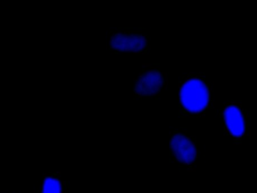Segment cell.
Instances as JSON below:
<instances>
[{
    "mask_svg": "<svg viewBox=\"0 0 257 193\" xmlns=\"http://www.w3.org/2000/svg\"><path fill=\"white\" fill-rule=\"evenodd\" d=\"M214 108L213 86L205 73H190L180 83L179 111L185 117H204Z\"/></svg>",
    "mask_w": 257,
    "mask_h": 193,
    "instance_id": "1",
    "label": "cell"
},
{
    "mask_svg": "<svg viewBox=\"0 0 257 193\" xmlns=\"http://www.w3.org/2000/svg\"><path fill=\"white\" fill-rule=\"evenodd\" d=\"M223 132L235 144H241L250 135V112L241 101L224 102L219 111Z\"/></svg>",
    "mask_w": 257,
    "mask_h": 193,
    "instance_id": "2",
    "label": "cell"
},
{
    "mask_svg": "<svg viewBox=\"0 0 257 193\" xmlns=\"http://www.w3.org/2000/svg\"><path fill=\"white\" fill-rule=\"evenodd\" d=\"M170 156L174 162L180 165L187 167L194 165L198 159L195 138L175 131L170 139Z\"/></svg>",
    "mask_w": 257,
    "mask_h": 193,
    "instance_id": "3",
    "label": "cell"
},
{
    "mask_svg": "<svg viewBox=\"0 0 257 193\" xmlns=\"http://www.w3.org/2000/svg\"><path fill=\"white\" fill-rule=\"evenodd\" d=\"M165 85V78L160 70H144L135 84L134 93L139 97L151 96L160 93Z\"/></svg>",
    "mask_w": 257,
    "mask_h": 193,
    "instance_id": "4",
    "label": "cell"
},
{
    "mask_svg": "<svg viewBox=\"0 0 257 193\" xmlns=\"http://www.w3.org/2000/svg\"><path fill=\"white\" fill-rule=\"evenodd\" d=\"M147 40L138 32L116 33L112 36L110 45L116 52H142L146 51Z\"/></svg>",
    "mask_w": 257,
    "mask_h": 193,
    "instance_id": "5",
    "label": "cell"
},
{
    "mask_svg": "<svg viewBox=\"0 0 257 193\" xmlns=\"http://www.w3.org/2000/svg\"><path fill=\"white\" fill-rule=\"evenodd\" d=\"M36 193H65L64 184L58 174H45Z\"/></svg>",
    "mask_w": 257,
    "mask_h": 193,
    "instance_id": "6",
    "label": "cell"
}]
</instances>
